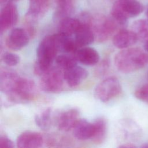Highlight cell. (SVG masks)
Segmentation results:
<instances>
[{"mask_svg":"<svg viewBox=\"0 0 148 148\" xmlns=\"http://www.w3.org/2000/svg\"><path fill=\"white\" fill-rule=\"evenodd\" d=\"M57 6L55 17L57 19L68 17V15L72 12L73 8V0H54Z\"/></svg>","mask_w":148,"mask_h":148,"instance_id":"7402d4cb","label":"cell"},{"mask_svg":"<svg viewBox=\"0 0 148 148\" xmlns=\"http://www.w3.org/2000/svg\"><path fill=\"white\" fill-rule=\"evenodd\" d=\"M18 0H1V2H12L13 1H17Z\"/></svg>","mask_w":148,"mask_h":148,"instance_id":"4dcf8cb0","label":"cell"},{"mask_svg":"<svg viewBox=\"0 0 148 148\" xmlns=\"http://www.w3.org/2000/svg\"><path fill=\"white\" fill-rule=\"evenodd\" d=\"M2 60L6 65L10 66L17 65L20 60L18 55L13 53H5L2 56Z\"/></svg>","mask_w":148,"mask_h":148,"instance_id":"d4e9b609","label":"cell"},{"mask_svg":"<svg viewBox=\"0 0 148 148\" xmlns=\"http://www.w3.org/2000/svg\"><path fill=\"white\" fill-rule=\"evenodd\" d=\"M82 21L78 19L66 17L60 20L58 24V32L71 36L75 35Z\"/></svg>","mask_w":148,"mask_h":148,"instance_id":"d6986e66","label":"cell"},{"mask_svg":"<svg viewBox=\"0 0 148 148\" xmlns=\"http://www.w3.org/2000/svg\"><path fill=\"white\" fill-rule=\"evenodd\" d=\"M36 92L34 82L29 79L20 77L14 88L6 95L12 102L23 103L32 101Z\"/></svg>","mask_w":148,"mask_h":148,"instance_id":"277c9868","label":"cell"},{"mask_svg":"<svg viewBox=\"0 0 148 148\" xmlns=\"http://www.w3.org/2000/svg\"><path fill=\"white\" fill-rule=\"evenodd\" d=\"M36 125L43 131H47L51 124V109L47 108L35 116Z\"/></svg>","mask_w":148,"mask_h":148,"instance_id":"44dd1931","label":"cell"},{"mask_svg":"<svg viewBox=\"0 0 148 148\" xmlns=\"http://www.w3.org/2000/svg\"><path fill=\"white\" fill-rule=\"evenodd\" d=\"M43 138L40 133L27 131L17 138V146L20 148H38L42 146Z\"/></svg>","mask_w":148,"mask_h":148,"instance_id":"30bf717a","label":"cell"},{"mask_svg":"<svg viewBox=\"0 0 148 148\" xmlns=\"http://www.w3.org/2000/svg\"><path fill=\"white\" fill-rule=\"evenodd\" d=\"M109 66V62L108 60H103L97 67L96 69V74L97 75L102 76L105 74L107 72Z\"/></svg>","mask_w":148,"mask_h":148,"instance_id":"4316f807","label":"cell"},{"mask_svg":"<svg viewBox=\"0 0 148 148\" xmlns=\"http://www.w3.org/2000/svg\"><path fill=\"white\" fill-rule=\"evenodd\" d=\"M14 143L8 137L1 136L0 137V148H13Z\"/></svg>","mask_w":148,"mask_h":148,"instance_id":"83f0119b","label":"cell"},{"mask_svg":"<svg viewBox=\"0 0 148 148\" xmlns=\"http://www.w3.org/2000/svg\"><path fill=\"white\" fill-rule=\"evenodd\" d=\"M141 147H143V148H148V143H144L143 145L141 146Z\"/></svg>","mask_w":148,"mask_h":148,"instance_id":"1f68e13d","label":"cell"},{"mask_svg":"<svg viewBox=\"0 0 148 148\" xmlns=\"http://www.w3.org/2000/svg\"><path fill=\"white\" fill-rule=\"evenodd\" d=\"M58 51L54 34L45 36L40 41L36 49L37 60L34 66L35 73L41 76L50 68Z\"/></svg>","mask_w":148,"mask_h":148,"instance_id":"7a4b0ae2","label":"cell"},{"mask_svg":"<svg viewBox=\"0 0 148 148\" xmlns=\"http://www.w3.org/2000/svg\"><path fill=\"white\" fill-rule=\"evenodd\" d=\"M136 98L148 103V84H145L139 88L135 92Z\"/></svg>","mask_w":148,"mask_h":148,"instance_id":"484cf974","label":"cell"},{"mask_svg":"<svg viewBox=\"0 0 148 148\" xmlns=\"http://www.w3.org/2000/svg\"><path fill=\"white\" fill-rule=\"evenodd\" d=\"M146 15H147V17H148V5H147V7H146Z\"/></svg>","mask_w":148,"mask_h":148,"instance_id":"d6a6232c","label":"cell"},{"mask_svg":"<svg viewBox=\"0 0 148 148\" xmlns=\"http://www.w3.org/2000/svg\"><path fill=\"white\" fill-rule=\"evenodd\" d=\"M18 20V10L12 2H8L2 8L0 14L1 32L8 30L14 26Z\"/></svg>","mask_w":148,"mask_h":148,"instance_id":"ba28073f","label":"cell"},{"mask_svg":"<svg viewBox=\"0 0 148 148\" xmlns=\"http://www.w3.org/2000/svg\"><path fill=\"white\" fill-rule=\"evenodd\" d=\"M94 134L92 139L96 144L102 143L105 139L107 133V122L103 117L98 118L93 123Z\"/></svg>","mask_w":148,"mask_h":148,"instance_id":"ffe728a7","label":"cell"},{"mask_svg":"<svg viewBox=\"0 0 148 148\" xmlns=\"http://www.w3.org/2000/svg\"><path fill=\"white\" fill-rule=\"evenodd\" d=\"M121 91V86L119 80L113 76L107 77L95 88L94 95L102 102H106L115 98Z\"/></svg>","mask_w":148,"mask_h":148,"instance_id":"5b68a950","label":"cell"},{"mask_svg":"<svg viewBox=\"0 0 148 148\" xmlns=\"http://www.w3.org/2000/svg\"><path fill=\"white\" fill-rule=\"evenodd\" d=\"M49 6V0H29L27 17L29 21H35L45 14Z\"/></svg>","mask_w":148,"mask_h":148,"instance_id":"9a60e30c","label":"cell"},{"mask_svg":"<svg viewBox=\"0 0 148 148\" xmlns=\"http://www.w3.org/2000/svg\"><path fill=\"white\" fill-rule=\"evenodd\" d=\"M144 48H145V50L147 51H148V39L146 40L145 43V45H144Z\"/></svg>","mask_w":148,"mask_h":148,"instance_id":"f546056e","label":"cell"},{"mask_svg":"<svg viewBox=\"0 0 148 148\" xmlns=\"http://www.w3.org/2000/svg\"><path fill=\"white\" fill-rule=\"evenodd\" d=\"M20 76L16 73L10 71H3L1 73L0 88L2 92L6 95L14 88Z\"/></svg>","mask_w":148,"mask_h":148,"instance_id":"ac0fdd59","label":"cell"},{"mask_svg":"<svg viewBox=\"0 0 148 148\" xmlns=\"http://www.w3.org/2000/svg\"><path fill=\"white\" fill-rule=\"evenodd\" d=\"M64 80V73L58 68L51 67L40 76L39 86L46 92H58L62 87Z\"/></svg>","mask_w":148,"mask_h":148,"instance_id":"52a82bcc","label":"cell"},{"mask_svg":"<svg viewBox=\"0 0 148 148\" xmlns=\"http://www.w3.org/2000/svg\"><path fill=\"white\" fill-rule=\"evenodd\" d=\"M77 60L76 56H73L72 54L71 55L68 54H61L56 58V62L58 66L64 71L77 65Z\"/></svg>","mask_w":148,"mask_h":148,"instance_id":"cb8c5ba5","label":"cell"},{"mask_svg":"<svg viewBox=\"0 0 148 148\" xmlns=\"http://www.w3.org/2000/svg\"><path fill=\"white\" fill-rule=\"evenodd\" d=\"M143 9V6L138 0H117L112 6L111 17L124 27L129 18L139 15Z\"/></svg>","mask_w":148,"mask_h":148,"instance_id":"3957f363","label":"cell"},{"mask_svg":"<svg viewBox=\"0 0 148 148\" xmlns=\"http://www.w3.org/2000/svg\"><path fill=\"white\" fill-rule=\"evenodd\" d=\"M138 39L136 35L133 31L121 29L114 34L112 40L116 47L124 49L134 45Z\"/></svg>","mask_w":148,"mask_h":148,"instance_id":"8fae6325","label":"cell"},{"mask_svg":"<svg viewBox=\"0 0 148 148\" xmlns=\"http://www.w3.org/2000/svg\"><path fill=\"white\" fill-rule=\"evenodd\" d=\"M88 75L86 69L77 65L64 72V80L70 87H76L80 84L86 79Z\"/></svg>","mask_w":148,"mask_h":148,"instance_id":"5bb4252c","label":"cell"},{"mask_svg":"<svg viewBox=\"0 0 148 148\" xmlns=\"http://www.w3.org/2000/svg\"><path fill=\"white\" fill-rule=\"evenodd\" d=\"M90 25L95 39L99 42L108 40L113 34L119 31V28L122 27L112 17L109 18H100L94 23L90 22Z\"/></svg>","mask_w":148,"mask_h":148,"instance_id":"8992f818","label":"cell"},{"mask_svg":"<svg viewBox=\"0 0 148 148\" xmlns=\"http://www.w3.org/2000/svg\"><path fill=\"white\" fill-rule=\"evenodd\" d=\"M147 61L148 55L139 47L124 49L114 57V64L117 69L125 73L142 68Z\"/></svg>","mask_w":148,"mask_h":148,"instance_id":"6da1fadb","label":"cell"},{"mask_svg":"<svg viewBox=\"0 0 148 148\" xmlns=\"http://www.w3.org/2000/svg\"><path fill=\"white\" fill-rule=\"evenodd\" d=\"M73 134L79 140L92 138L94 134V125L86 119H79L73 128Z\"/></svg>","mask_w":148,"mask_h":148,"instance_id":"2e32d148","label":"cell"},{"mask_svg":"<svg viewBox=\"0 0 148 148\" xmlns=\"http://www.w3.org/2000/svg\"><path fill=\"white\" fill-rule=\"evenodd\" d=\"M28 32L21 28L13 29L6 39V45L13 50H18L25 47L29 42Z\"/></svg>","mask_w":148,"mask_h":148,"instance_id":"9c48e42d","label":"cell"},{"mask_svg":"<svg viewBox=\"0 0 148 148\" xmlns=\"http://www.w3.org/2000/svg\"><path fill=\"white\" fill-rule=\"evenodd\" d=\"M79 119V112L76 109H71L61 113L57 118L58 128L62 131H69L73 129Z\"/></svg>","mask_w":148,"mask_h":148,"instance_id":"7c38bea8","label":"cell"},{"mask_svg":"<svg viewBox=\"0 0 148 148\" xmlns=\"http://www.w3.org/2000/svg\"><path fill=\"white\" fill-rule=\"evenodd\" d=\"M136 146L134 145H133L132 143H125V144L120 145L119 146V147H121V148H134Z\"/></svg>","mask_w":148,"mask_h":148,"instance_id":"f1b7e54d","label":"cell"},{"mask_svg":"<svg viewBox=\"0 0 148 148\" xmlns=\"http://www.w3.org/2000/svg\"><path fill=\"white\" fill-rule=\"evenodd\" d=\"M75 56L79 61L88 66L96 65L99 60L98 52L94 48L90 47L80 48L76 53Z\"/></svg>","mask_w":148,"mask_h":148,"instance_id":"e0dca14e","label":"cell"},{"mask_svg":"<svg viewBox=\"0 0 148 148\" xmlns=\"http://www.w3.org/2000/svg\"><path fill=\"white\" fill-rule=\"evenodd\" d=\"M75 40L80 48L93 42L95 36L90 25V22L82 21L80 27L75 34Z\"/></svg>","mask_w":148,"mask_h":148,"instance_id":"4fadbf2b","label":"cell"},{"mask_svg":"<svg viewBox=\"0 0 148 148\" xmlns=\"http://www.w3.org/2000/svg\"><path fill=\"white\" fill-rule=\"evenodd\" d=\"M132 31L136 35L138 39H148V20L140 19L134 22Z\"/></svg>","mask_w":148,"mask_h":148,"instance_id":"603a6c76","label":"cell"}]
</instances>
